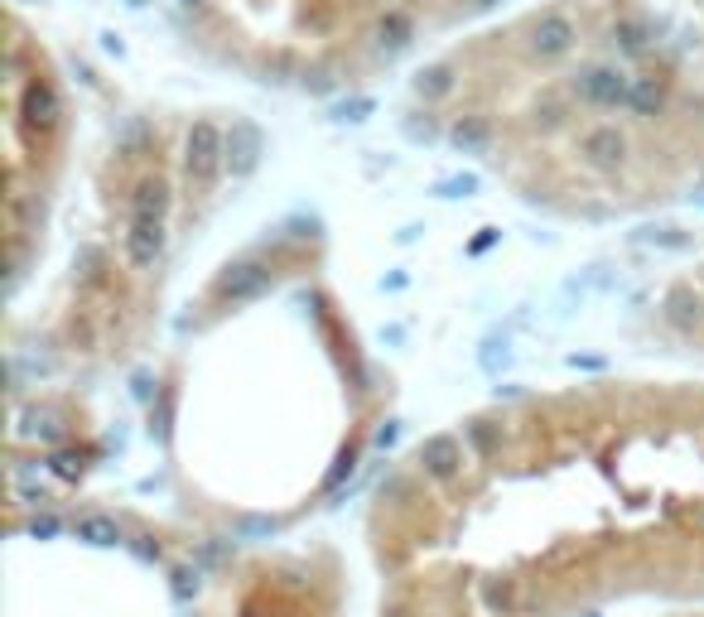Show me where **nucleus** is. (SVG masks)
Masks as SVG:
<instances>
[{
	"label": "nucleus",
	"mask_w": 704,
	"mask_h": 617,
	"mask_svg": "<svg viewBox=\"0 0 704 617\" xmlns=\"http://www.w3.org/2000/svg\"><path fill=\"white\" fill-rule=\"evenodd\" d=\"M632 78L623 63H579L565 78V92L589 111H627V97H632Z\"/></svg>",
	"instance_id": "f257e3e1"
},
{
	"label": "nucleus",
	"mask_w": 704,
	"mask_h": 617,
	"mask_svg": "<svg viewBox=\"0 0 704 617\" xmlns=\"http://www.w3.org/2000/svg\"><path fill=\"white\" fill-rule=\"evenodd\" d=\"M184 174L198 193H213V184L227 174V126H217L208 116H198L184 140Z\"/></svg>",
	"instance_id": "f03ea898"
},
{
	"label": "nucleus",
	"mask_w": 704,
	"mask_h": 617,
	"mask_svg": "<svg viewBox=\"0 0 704 617\" xmlns=\"http://www.w3.org/2000/svg\"><path fill=\"white\" fill-rule=\"evenodd\" d=\"M271 285H275L271 261H261V256H242V261H232V266L217 270L213 299H217V304H227V309H237V304H251V299L271 295Z\"/></svg>",
	"instance_id": "7ed1b4c3"
},
{
	"label": "nucleus",
	"mask_w": 704,
	"mask_h": 617,
	"mask_svg": "<svg viewBox=\"0 0 704 617\" xmlns=\"http://www.w3.org/2000/svg\"><path fill=\"white\" fill-rule=\"evenodd\" d=\"M579 49V20L569 10H541L531 25H526V54L541 58V63H560Z\"/></svg>",
	"instance_id": "20e7f679"
},
{
	"label": "nucleus",
	"mask_w": 704,
	"mask_h": 617,
	"mask_svg": "<svg viewBox=\"0 0 704 617\" xmlns=\"http://www.w3.org/2000/svg\"><path fill=\"white\" fill-rule=\"evenodd\" d=\"M574 155L589 164L594 174H618L632 155V140L618 121H594V126H584L579 140H574Z\"/></svg>",
	"instance_id": "39448f33"
},
{
	"label": "nucleus",
	"mask_w": 704,
	"mask_h": 617,
	"mask_svg": "<svg viewBox=\"0 0 704 617\" xmlns=\"http://www.w3.org/2000/svg\"><path fill=\"white\" fill-rule=\"evenodd\" d=\"M20 121H25V131L44 135V140L63 131L68 107H63V97H58V87L49 78H29L25 82V92H20Z\"/></svg>",
	"instance_id": "423d86ee"
},
{
	"label": "nucleus",
	"mask_w": 704,
	"mask_h": 617,
	"mask_svg": "<svg viewBox=\"0 0 704 617\" xmlns=\"http://www.w3.org/2000/svg\"><path fill=\"white\" fill-rule=\"evenodd\" d=\"M266 160V131L251 116H232L227 121V174L232 179H251Z\"/></svg>",
	"instance_id": "0eeeda50"
},
{
	"label": "nucleus",
	"mask_w": 704,
	"mask_h": 617,
	"mask_svg": "<svg viewBox=\"0 0 704 617\" xmlns=\"http://www.w3.org/2000/svg\"><path fill=\"white\" fill-rule=\"evenodd\" d=\"M415 39H420V20H415V10L410 5H386L377 15V25H372V54L377 58H401L415 49Z\"/></svg>",
	"instance_id": "6e6552de"
},
{
	"label": "nucleus",
	"mask_w": 704,
	"mask_h": 617,
	"mask_svg": "<svg viewBox=\"0 0 704 617\" xmlns=\"http://www.w3.org/2000/svg\"><path fill=\"white\" fill-rule=\"evenodd\" d=\"M463 458H468V449H463L459 434H430V439L420 444L415 463H420V473L434 478V483H454L463 473Z\"/></svg>",
	"instance_id": "1a4fd4ad"
},
{
	"label": "nucleus",
	"mask_w": 704,
	"mask_h": 617,
	"mask_svg": "<svg viewBox=\"0 0 704 617\" xmlns=\"http://www.w3.org/2000/svg\"><path fill=\"white\" fill-rule=\"evenodd\" d=\"M126 261L131 270H155L164 261V246H169V227L164 222H126Z\"/></svg>",
	"instance_id": "9d476101"
},
{
	"label": "nucleus",
	"mask_w": 704,
	"mask_h": 617,
	"mask_svg": "<svg viewBox=\"0 0 704 617\" xmlns=\"http://www.w3.org/2000/svg\"><path fill=\"white\" fill-rule=\"evenodd\" d=\"M169 203H174L169 179H164V174H145V179H136V188L126 193V217H131V222H169Z\"/></svg>",
	"instance_id": "9b49d317"
},
{
	"label": "nucleus",
	"mask_w": 704,
	"mask_h": 617,
	"mask_svg": "<svg viewBox=\"0 0 704 617\" xmlns=\"http://www.w3.org/2000/svg\"><path fill=\"white\" fill-rule=\"evenodd\" d=\"M671 107V78L666 73H637L632 78V97H627V116L637 121H656Z\"/></svg>",
	"instance_id": "f8f14e48"
},
{
	"label": "nucleus",
	"mask_w": 704,
	"mask_h": 617,
	"mask_svg": "<svg viewBox=\"0 0 704 617\" xmlns=\"http://www.w3.org/2000/svg\"><path fill=\"white\" fill-rule=\"evenodd\" d=\"M444 140H449L454 155H488L492 140H497V126H492L488 116H454L444 126Z\"/></svg>",
	"instance_id": "ddd939ff"
},
{
	"label": "nucleus",
	"mask_w": 704,
	"mask_h": 617,
	"mask_svg": "<svg viewBox=\"0 0 704 617\" xmlns=\"http://www.w3.org/2000/svg\"><path fill=\"white\" fill-rule=\"evenodd\" d=\"M454 87H459V68H454V63H444V58H439V63H425V68L410 78V92H415L425 107L449 102V97H454Z\"/></svg>",
	"instance_id": "4468645a"
},
{
	"label": "nucleus",
	"mask_w": 704,
	"mask_h": 617,
	"mask_svg": "<svg viewBox=\"0 0 704 617\" xmlns=\"http://www.w3.org/2000/svg\"><path fill=\"white\" fill-rule=\"evenodd\" d=\"M661 319L671 323L676 333H695L704 323V299L695 295V290H685V285H676L671 295L661 299Z\"/></svg>",
	"instance_id": "2eb2a0df"
},
{
	"label": "nucleus",
	"mask_w": 704,
	"mask_h": 617,
	"mask_svg": "<svg viewBox=\"0 0 704 617\" xmlns=\"http://www.w3.org/2000/svg\"><path fill=\"white\" fill-rule=\"evenodd\" d=\"M608 39H613V49L627 58L647 54L651 39H656V25H651L647 15H623V20H613V29H608Z\"/></svg>",
	"instance_id": "dca6fc26"
},
{
	"label": "nucleus",
	"mask_w": 704,
	"mask_h": 617,
	"mask_svg": "<svg viewBox=\"0 0 704 617\" xmlns=\"http://www.w3.org/2000/svg\"><path fill=\"white\" fill-rule=\"evenodd\" d=\"M73 536L87 540V545H126V526L107 511H82L73 521Z\"/></svg>",
	"instance_id": "f3484780"
},
{
	"label": "nucleus",
	"mask_w": 704,
	"mask_h": 617,
	"mask_svg": "<svg viewBox=\"0 0 704 617\" xmlns=\"http://www.w3.org/2000/svg\"><path fill=\"white\" fill-rule=\"evenodd\" d=\"M20 434H25V439H39V444H63V439H68V425H63L58 410L34 405V410H25V420H20Z\"/></svg>",
	"instance_id": "a211bd4d"
},
{
	"label": "nucleus",
	"mask_w": 704,
	"mask_h": 617,
	"mask_svg": "<svg viewBox=\"0 0 704 617\" xmlns=\"http://www.w3.org/2000/svg\"><path fill=\"white\" fill-rule=\"evenodd\" d=\"M483 608L497 617H512L516 608H521V584L516 579H483Z\"/></svg>",
	"instance_id": "6ab92c4d"
},
{
	"label": "nucleus",
	"mask_w": 704,
	"mask_h": 617,
	"mask_svg": "<svg viewBox=\"0 0 704 617\" xmlns=\"http://www.w3.org/2000/svg\"><path fill=\"white\" fill-rule=\"evenodd\" d=\"M463 444L478 458H492L502 449V425H492V420H468V425H463Z\"/></svg>",
	"instance_id": "aec40b11"
},
{
	"label": "nucleus",
	"mask_w": 704,
	"mask_h": 617,
	"mask_svg": "<svg viewBox=\"0 0 704 617\" xmlns=\"http://www.w3.org/2000/svg\"><path fill=\"white\" fill-rule=\"evenodd\" d=\"M574 97L569 92H545L541 102H536V126H545V131H555V126H565L569 116H574Z\"/></svg>",
	"instance_id": "412c9836"
},
{
	"label": "nucleus",
	"mask_w": 704,
	"mask_h": 617,
	"mask_svg": "<svg viewBox=\"0 0 704 617\" xmlns=\"http://www.w3.org/2000/svg\"><path fill=\"white\" fill-rule=\"evenodd\" d=\"M256 73H261V82H275V87H280V82H290V78L299 82V73H304V68L295 63V54H290V49H275L271 58H261V68H256Z\"/></svg>",
	"instance_id": "4be33fe9"
},
{
	"label": "nucleus",
	"mask_w": 704,
	"mask_h": 617,
	"mask_svg": "<svg viewBox=\"0 0 704 617\" xmlns=\"http://www.w3.org/2000/svg\"><path fill=\"white\" fill-rule=\"evenodd\" d=\"M78 270H82V285H102V280H107V251H102V246H82Z\"/></svg>",
	"instance_id": "5701e85b"
},
{
	"label": "nucleus",
	"mask_w": 704,
	"mask_h": 617,
	"mask_svg": "<svg viewBox=\"0 0 704 617\" xmlns=\"http://www.w3.org/2000/svg\"><path fill=\"white\" fill-rule=\"evenodd\" d=\"M299 87H304L309 97H333V92H338V78H333V68H319V63H314V68L299 73Z\"/></svg>",
	"instance_id": "b1692460"
},
{
	"label": "nucleus",
	"mask_w": 704,
	"mask_h": 617,
	"mask_svg": "<svg viewBox=\"0 0 704 617\" xmlns=\"http://www.w3.org/2000/svg\"><path fill=\"white\" fill-rule=\"evenodd\" d=\"M401 131H406V140H415V145H430V140H439V121H434L430 111H415V116H410L406 126H401Z\"/></svg>",
	"instance_id": "393cba45"
},
{
	"label": "nucleus",
	"mask_w": 704,
	"mask_h": 617,
	"mask_svg": "<svg viewBox=\"0 0 704 617\" xmlns=\"http://www.w3.org/2000/svg\"><path fill=\"white\" fill-rule=\"evenodd\" d=\"M478 174H454V179H439V184H434V193H439V198H473V193H478Z\"/></svg>",
	"instance_id": "a878e982"
},
{
	"label": "nucleus",
	"mask_w": 704,
	"mask_h": 617,
	"mask_svg": "<svg viewBox=\"0 0 704 617\" xmlns=\"http://www.w3.org/2000/svg\"><path fill=\"white\" fill-rule=\"evenodd\" d=\"M372 111H377L372 97H348V102H338V107H333V121H367Z\"/></svg>",
	"instance_id": "bb28decb"
},
{
	"label": "nucleus",
	"mask_w": 704,
	"mask_h": 617,
	"mask_svg": "<svg viewBox=\"0 0 704 617\" xmlns=\"http://www.w3.org/2000/svg\"><path fill=\"white\" fill-rule=\"evenodd\" d=\"M169 579H174V584H169V589H174V598H193V593H198V584H203V569H198V564H184V569H174V574H169Z\"/></svg>",
	"instance_id": "cd10ccee"
},
{
	"label": "nucleus",
	"mask_w": 704,
	"mask_h": 617,
	"mask_svg": "<svg viewBox=\"0 0 704 617\" xmlns=\"http://www.w3.org/2000/svg\"><path fill=\"white\" fill-rule=\"evenodd\" d=\"M49 468H54L58 478H68V483H73V478H82V468H87V463H82V454H73V449H58V454L49 458Z\"/></svg>",
	"instance_id": "c85d7f7f"
},
{
	"label": "nucleus",
	"mask_w": 704,
	"mask_h": 617,
	"mask_svg": "<svg viewBox=\"0 0 704 617\" xmlns=\"http://www.w3.org/2000/svg\"><path fill=\"white\" fill-rule=\"evenodd\" d=\"M352 468H357V449H343V454H338V463L328 468L324 492H338V483H343V478H352Z\"/></svg>",
	"instance_id": "c756f323"
},
{
	"label": "nucleus",
	"mask_w": 704,
	"mask_h": 617,
	"mask_svg": "<svg viewBox=\"0 0 704 617\" xmlns=\"http://www.w3.org/2000/svg\"><path fill=\"white\" fill-rule=\"evenodd\" d=\"M58 531H63V521H58L54 511H39V516L29 521V536H34V540H54Z\"/></svg>",
	"instance_id": "7c9ffc66"
},
{
	"label": "nucleus",
	"mask_w": 704,
	"mask_h": 617,
	"mask_svg": "<svg viewBox=\"0 0 704 617\" xmlns=\"http://www.w3.org/2000/svg\"><path fill=\"white\" fill-rule=\"evenodd\" d=\"M126 545H131V555H136V560H145V564H160L164 560V550H160V540H155V536H136V540H126Z\"/></svg>",
	"instance_id": "2f4dec72"
},
{
	"label": "nucleus",
	"mask_w": 704,
	"mask_h": 617,
	"mask_svg": "<svg viewBox=\"0 0 704 617\" xmlns=\"http://www.w3.org/2000/svg\"><path fill=\"white\" fill-rule=\"evenodd\" d=\"M155 425H160V434H169V425H174V386H160V405H155Z\"/></svg>",
	"instance_id": "473e14b6"
},
{
	"label": "nucleus",
	"mask_w": 704,
	"mask_h": 617,
	"mask_svg": "<svg viewBox=\"0 0 704 617\" xmlns=\"http://www.w3.org/2000/svg\"><path fill=\"white\" fill-rule=\"evenodd\" d=\"M651 246H671V251H680V246H690V237L680 232V227H661V232H647Z\"/></svg>",
	"instance_id": "72a5a7b5"
},
{
	"label": "nucleus",
	"mask_w": 704,
	"mask_h": 617,
	"mask_svg": "<svg viewBox=\"0 0 704 617\" xmlns=\"http://www.w3.org/2000/svg\"><path fill=\"white\" fill-rule=\"evenodd\" d=\"M406 492H410V478H406V473H391V478L381 483V497H406Z\"/></svg>",
	"instance_id": "f704fd0d"
},
{
	"label": "nucleus",
	"mask_w": 704,
	"mask_h": 617,
	"mask_svg": "<svg viewBox=\"0 0 704 617\" xmlns=\"http://www.w3.org/2000/svg\"><path fill=\"white\" fill-rule=\"evenodd\" d=\"M497 237H502V232H497V227H483V237H478V242L468 246V251H473V256H483V251H488V246L497 242Z\"/></svg>",
	"instance_id": "c9c22d12"
},
{
	"label": "nucleus",
	"mask_w": 704,
	"mask_h": 617,
	"mask_svg": "<svg viewBox=\"0 0 704 617\" xmlns=\"http://www.w3.org/2000/svg\"><path fill=\"white\" fill-rule=\"evenodd\" d=\"M401 439V425H386V430H377V449H391Z\"/></svg>",
	"instance_id": "e433bc0d"
},
{
	"label": "nucleus",
	"mask_w": 704,
	"mask_h": 617,
	"mask_svg": "<svg viewBox=\"0 0 704 617\" xmlns=\"http://www.w3.org/2000/svg\"><path fill=\"white\" fill-rule=\"evenodd\" d=\"M386 617H415V608H410L406 598H396V603H391V608H386Z\"/></svg>",
	"instance_id": "4c0bfd02"
},
{
	"label": "nucleus",
	"mask_w": 704,
	"mask_h": 617,
	"mask_svg": "<svg viewBox=\"0 0 704 617\" xmlns=\"http://www.w3.org/2000/svg\"><path fill=\"white\" fill-rule=\"evenodd\" d=\"M473 10H492V5H502V0H468Z\"/></svg>",
	"instance_id": "58836bf2"
},
{
	"label": "nucleus",
	"mask_w": 704,
	"mask_h": 617,
	"mask_svg": "<svg viewBox=\"0 0 704 617\" xmlns=\"http://www.w3.org/2000/svg\"><path fill=\"white\" fill-rule=\"evenodd\" d=\"M179 5H184V10H203L208 0H179Z\"/></svg>",
	"instance_id": "ea45409f"
},
{
	"label": "nucleus",
	"mask_w": 704,
	"mask_h": 617,
	"mask_svg": "<svg viewBox=\"0 0 704 617\" xmlns=\"http://www.w3.org/2000/svg\"><path fill=\"white\" fill-rule=\"evenodd\" d=\"M246 617H256V613H246Z\"/></svg>",
	"instance_id": "a19ab883"
},
{
	"label": "nucleus",
	"mask_w": 704,
	"mask_h": 617,
	"mask_svg": "<svg viewBox=\"0 0 704 617\" xmlns=\"http://www.w3.org/2000/svg\"><path fill=\"white\" fill-rule=\"evenodd\" d=\"M459 617H463V613H459Z\"/></svg>",
	"instance_id": "79ce46f5"
}]
</instances>
